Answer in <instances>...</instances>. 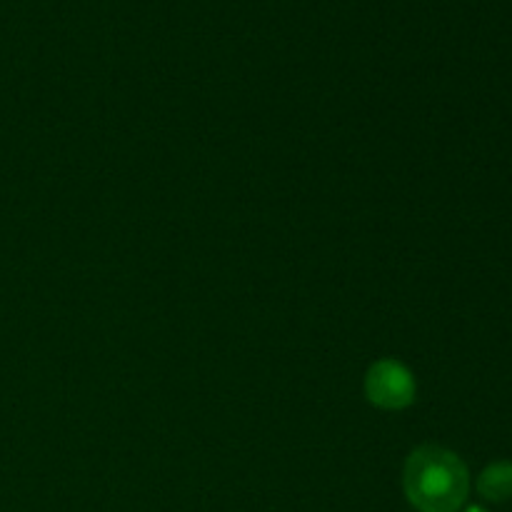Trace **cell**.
Instances as JSON below:
<instances>
[{
  "label": "cell",
  "mask_w": 512,
  "mask_h": 512,
  "mask_svg": "<svg viewBox=\"0 0 512 512\" xmlns=\"http://www.w3.org/2000/svg\"><path fill=\"white\" fill-rule=\"evenodd\" d=\"M403 488L420 512H458L470 493V475L463 460L440 445L413 450L405 463Z\"/></svg>",
  "instance_id": "1"
},
{
  "label": "cell",
  "mask_w": 512,
  "mask_h": 512,
  "mask_svg": "<svg viewBox=\"0 0 512 512\" xmlns=\"http://www.w3.org/2000/svg\"><path fill=\"white\" fill-rule=\"evenodd\" d=\"M365 395L383 410H403L415 400V378L400 360L383 358L365 375Z\"/></svg>",
  "instance_id": "2"
},
{
  "label": "cell",
  "mask_w": 512,
  "mask_h": 512,
  "mask_svg": "<svg viewBox=\"0 0 512 512\" xmlns=\"http://www.w3.org/2000/svg\"><path fill=\"white\" fill-rule=\"evenodd\" d=\"M478 493L490 503H505L512 498V463L500 460V463L488 465L478 478Z\"/></svg>",
  "instance_id": "3"
},
{
  "label": "cell",
  "mask_w": 512,
  "mask_h": 512,
  "mask_svg": "<svg viewBox=\"0 0 512 512\" xmlns=\"http://www.w3.org/2000/svg\"><path fill=\"white\" fill-rule=\"evenodd\" d=\"M465 512H488L485 508H478V505H473V508H468Z\"/></svg>",
  "instance_id": "4"
}]
</instances>
